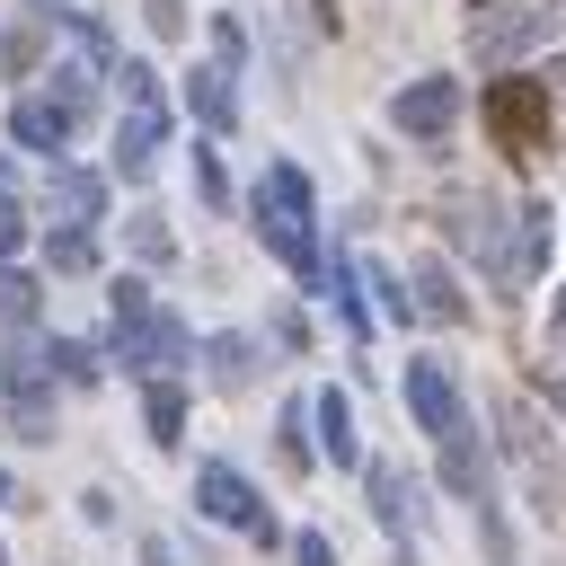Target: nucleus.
I'll return each mask as SVG.
<instances>
[{
  "label": "nucleus",
  "instance_id": "nucleus-1",
  "mask_svg": "<svg viewBox=\"0 0 566 566\" xmlns=\"http://www.w3.org/2000/svg\"><path fill=\"white\" fill-rule=\"evenodd\" d=\"M486 424H495V442H504V460L522 469V486H531V504H539V522H566V478H557V451H548V433H539V416L513 398V389H495L486 398Z\"/></svg>",
  "mask_w": 566,
  "mask_h": 566
},
{
  "label": "nucleus",
  "instance_id": "nucleus-2",
  "mask_svg": "<svg viewBox=\"0 0 566 566\" xmlns=\"http://www.w3.org/2000/svg\"><path fill=\"white\" fill-rule=\"evenodd\" d=\"M256 230H265V248L301 274V283H318V230H310V177L283 159V168H265V186H256Z\"/></svg>",
  "mask_w": 566,
  "mask_h": 566
},
{
  "label": "nucleus",
  "instance_id": "nucleus-3",
  "mask_svg": "<svg viewBox=\"0 0 566 566\" xmlns=\"http://www.w3.org/2000/svg\"><path fill=\"white\" fill-rule=\"evenodd\" d=\"M548 115H557V106H548V88H539V80H522V71L486 88V142H495L504 159H531V150L548 142Z\"/></svg>",
  "mask_w": 566,
  "mask_h": 566
},
{
  "label": "nucleus",
  "instance_id": "nucleus-4",
  "mask_svg": "<svg viewBox=\"0 0 566 566\" xmlns=\"http://www.w3.org/2000/svg\"><path fill=\"white\" fill-rule=\"evenodd\" d=\"M495 221H504V212H495L478 186H451V195H442V230H451V239H460V248H469L495 283H522V248H513Z\"/></svg>",
  "mask_w": 566,
  "mask_h": 566
},
{
  "label": "nucleus",
  "instance_id": "nucleus-5",
  "mask_svg": "<svg viewBox=\"0 0 566 566\" xmlns=\"http://www.w3.org/2000/svg\"><path fill=\"white\" fill-rule=\"evenodd\" d=\"M195 504L212 513V522H230V531H248V539H274V522H265V504H256V486L230 469V460H203L195 469Z\"/></svg>",
  "mask_w": 566,
  "mask_h": 566
},
{
  "label": "nucleus",
  "instance_id": "nucleus-6",
  "mask_svg": "<svg viewBox=\"0 0 566 566\" xmlns=\"http://www.w3.org/2000/svg\"><path fill=\"white\" fill-rule=\"evenodd\" d=\"M548 0H513V9H486L478 18V62H513V53H531L539 35H548Z\"/></svg>",
  "mask_w": 566,
  "mask_h": 566
},
{
  "label": "nucleus",
  "instance_id": "nucleus-7",
  "mask_svg": "<svg viewBox=\"0 0 566 566\" xmlns=\"http://www.w3.org/2000/svg\"><path fill=\"white\" fill-rule=\"evenodd\" d=\"M389 115H398V133H416V142H451V124H460V88H451V80H407Z\"/></svg>",
  "mask_w": 566,
  "mask_h": 566
},
{
  "label": "nucleus",
  "instance_id": "nucleus-8",
  "mask_svg": "<svg viewBox=\"0 0 566 566\" xmlns=\"http://www.w3.org/2000/svg\"><path fill=\"white\" fill-rule=\"evenodd\" d=\"M433 442H442V478H451V495H460V504H478V513H495V504H486V495H495V478H486L478 424L460 416V424H451V433H433Z\"/></svg>",
  "mask_w": 566,
  "mask_h": 566
},
{
  "label": "nucleus",
  "instance_id": "nucleus-9",
  "mask_svg": "<svg viewBox=\"0 0 566 566\" xmlns=\"http://www.w3.org/2000/svg\"><path fill=\"white\" fill-rule=\"evenodd\" d=\"M159 142H168V106H159V97H124V124H115V168H124V177H142V168L159 159Z\"/></svg>",
  "mask_w": 566,
  "mask_h": 566
},
{
  "label": "nucleus",
  "instance_id": "nucleus-10",
  "mask_svg": "<svg viewBox=\"0 0 566 566\" xmlns=\"http://www.w3.org/2000/svg\"><path fill=\"white\" fill-rule=\"evenodd\" d=\"M407 407H416V424L424 433H451L469 407H460V380L442 371V363H407Z\"/></svg>",
  "mask_w": 566,
  "mask_h": 566
},
{
  "label": "nucleus",
  "instance_id": "nucleus-11",
  "mask_svg": "<svg viewBox=\"0 0 566 566\" xmlns=\"http://www.w3.org/2000/svg\"><path fill=\"white\" fill-rule=\"evenodd\" d=\"M44 203H53V221H62V230H88V221L106 212V177H97V168H53Z\"/></svg>",
  "mask_w": 566,
  "mask_h": 566
},
{
  "label": "nucleus",
  "instance_id": "nucleus-12",
  "mask_svg": "<svg viewBox=\"0 0 566 566\" xmlns=\"http://www.w3.org/2000/svg\"><path fill=\"white\" fill-rule=\"evenodd\" d=\"M71 124H80V115H71L62 97H18V106H9V133H18L27 150H62Z\"/></svg>",
  "mask_w": 566,
  "mask_h": 566
},
{
  "label": "nucleus",
  "instance_id": "nucleus-13",
  "mask_svg": "<svg viewBox=\"0 0 566 566\" xmlns=\"http://www.w3.org/2000/svg\"><path fill=\"white\" fill-rule=\"evenodd\" d=\"M363 486H371V513H380L398 539H416V478H407V469H389V460H371V469H363Z\"/></svg>",
  "mask_w": 566,
  "mask_h": 566
},
{
  "label": "nucleus",
  "instance_id": "nucleus-14",
  "mask_svg": "<svg viewBox=\"0 0 566 566\" xmlns=\"http://www.w3.org/2000/svg\"><path fill=\"white\" fill-rule=\"evenodd\" d=\"M186 106H195V124H203V133H230V124H239V88H230V62L195 71V80H186Z\"/></svg>",
  "mask_w": 566,
  "mask_h": 566
},
{
  "label": "nucleus",
  "instance_id": "nucleus-15",
  "mask_svg": "<svg viewBox=\"0 0 566 566\" xmlns=\"http://www.w3.org/2000/svg\"><path fill=\"white\" fill-rule=\"evenodd\" d=\"M416 310H424V318H442V327H469V292L451 283V265H442V256H416Z\"/></svg>",
  "mask_w": 566,
  "mask_h": 566
},
{
  "label": "nucleus",
  "instance_id": "nucleus-16",
  "mask_svg": "<svg viewBox=\"0 0 566 566\" xmlns=\"http://www.w3.org/2000/svg\"><path fill=\"white\" fill-rule=\"evenodd\" d=\"M310 424H318V451H327L336 469H354V460H363V442H354V407H345V389H318V398H310Z\"/></svg>",
  "mask_w": 566,
  "mask_h": 566
},
{
  "label": "nucleus",
  "instance_id": "nucleus-17",
  "mask_svg": "<svg viewBox=\"0 0 566 566\" xmlns=\"http://www.w3.org/2000/svg\"><path fill=\"white\" fill-rule=\"evenodd\" d=\"M142 416H150V442L168 451V442L186 433V389H177V380H150V389H142Z\"/></svg>",
  "mask_w": 566,
  "mask_h": 566
},
{
  "label": "nucleus",
  "instance_id": "nucleus-18",
  "mask_svg": "<svg viewBox=\"0 0 566 566\" xmlns=\"http://www.w3.org/2000/svg\"><path fill=\"white\" fill-rule=\"evenodd\" d=\"M203 363H212V380H221V389H248V380H256V345H248V336H212V345H203Z\"/></svg>",
  "mask_w": 566,
  "mask_h": 566
},
{
  "label": "nucleus",
  "instance_id": "nucleus-19",
  "mask_svg": "<svg viewBox=\"0 0 566 566\" xmlns=\"http://www.w3.org/2000/svg\"><path fill=\"white\" fill-rule=\"evenodd\" d=\"M133 256H150V265H168V256H177V239H168V221H159V212H133Z\"/></svg>",
  "mask_w": 566,
  "mask_h": 566
},
{
  "label": "nucleus",
  "instance_id": "nucleus-20",
  "mask_svg": "<svg viewBox=\"0 0 566 566\" xmlns=\"http://www.w3.org/2000/svg\"><path fill=\"white\" fill-rule=\"evenodd\" d=\"M44 256H53L62 274H88V265H97V239H88V230H53V248H44Z\"/></svg>",
  "mask_w": 566,
  "mask_h": 566
},
{
  "label": "nucleus",
  "instance_id": "nucleus-21",
  "mask_svg": "<svg viewBox=\"0 0 566 566\" xmlns=\"http://www.w3.org/2000/svg\"><path fill=\"white\" fill-rule=\"evenodd\" d=\"M0 318H35V274L0 265Z\"/></svg>",
  "mask_w": 566,
  "mask_h": 566
},
{
  "label": "nucleus",
  "instance_id": "nucleus-22",
  "mask_svg": "<svg viewBox=\"0 0 566 566\" xmlns=\"http://www.w3.org/2000/svg\"><path fill=\"white\" fill-rule=\"evenodd\" d=\"M53 371H62V380H97V345L62 336V345H53Z\"/></svg>",
  "mask_w": 566,
  "mask_h": 566
},
{
  "label": "nucleus",
  "instance_id": "nucleus-23",
  "mask_svg": "<svg viewBox=\"0 0 566 566\" xmlns=\"http://www.w3.org/2000/svg\"><path fill=\"white\" fill-rule=\"evenodd\" d=\"M283 460H292V469H310V460H318V442L301 433V398L283 407Z\"/></svg>",
  "mask_w": 566,
  "mask_h": 566
},
{
  "label": "nucleus",
  "instance_id": "nucleus-24",
  "mask_svg": "<svg viewBox=\"0 0 566 566\" xmlns=\"http://www.w3.org/2000/svg\"><path fill=\"white\" fill-rule=\"evenodd\" d=\"M142 18H150V35H159V44H177V35H186V0H142Z\"/></svg>",
  "mask_w": 566,
  "mask_h": 566
},
{
  "label": "nucleus",
  "instance_id": "nucleus-25",
  "mask_svg": "<svg viewBox=\"0 0 566 566\" xmlns=\"http://www.w3.org/2000/svg\"><path fill=\"white\" fill-rule=\"evenodd\" d=\"M531 380H539V398L566 416V354H539V363H531Z\"/></svg>",
  "mask_w": 566,
  "mask_h": 566
},
{
  "label": "nucleus",
  "instance_id": "nucleus-26",
  "mask_svg": "<svg viewBox=\"0 0 566 566\" xmlns=\"http://www.w3.org/2000/svg\"><path fill=\"white\" fill-rule=\"evenodd\" d=\"M35 53H44V35H35V27H18V35L0 44V62H9V71H35Z\"/></svg>",
  "mask_w": 566,
  "mask_h": 566
},
{
  "label": "nucleus",
  "instance_id": "nucleus-27",
  "mask_svg": "<svg viewBox=\"0 0 566 566\" xmlns=\"http://www.w3.org/2000/svg\"><path fill=\"white\" fill-rule=\"evenodd\" d=\"M195 186H203V203H230V177H221V159H212V150L195 159Z\"/></svg>",
  "mask_w": 566,
  "mask_h": 566
},
{
  "label": "nucleus",
  "instance_id": "nucleus-28",
  "mask_svg": "<svg viewBox=\"0 0 566 566\" xmlns=\"http://www.w3.org/2000/svg\"><path fill=\"white\" fill-rule=\"evenodd\" d=\"M18 239H27V221H18V203H9V195H0V265H9V256H18Z\"/></svg>",
  "mask_w": 566,
  "mask_h": 566
},
{
  "label": "nucleus",
  "instance_id": "nucleus-29",
  "mask_svg": "<svg viewBox=\"0 0 566 566\" xmlns=\"http://www.w3.org/2000/svg\"><path fill=\"white\" fill-rule=\"evenodd\" d=\"M292 9H301V18L318 27V35H336V27H345V18H336V0H292Z\"/></svg>",
  "mask_w": 566,
  "mask_h": 566
},
{
  "label": "nucleus",
  "instance_id": "nucleus-30",
  "mask_svg": "<svg viewBox=\"0 0 566 566\" xmlns=\"http://www.w3.org/2000/svg\"><path fill=\"white\" fill-rule=\"evenodd\" d=\"M292 557H301V566H336V548H327L318 531H301V548H292Z\"/></svg>",
  "mask_w": 566,
  "mask_h": 566
},
{
  "label": "nucleus",
  "instance_id": "nucleus-31",
  "mask_svg": "<svg viewBox=\"0 0 566 566\" xmlns=\"http://www.w3.org/2000/svg\"><path fill=\"white\" fill-rule=\"evenodd\" d=\"M539 88H548V106H557V115H566V53H557V62H548V71H539Z\"/></svg>",
  "mask_w": 566,
  "mask_h": 566
},
{
  "label": "nucleus",
  "instance_id": "nucleus-32",
  "mask_svg": "<svg viewBox=\"0 0 566 566\" xmlns=\"http://www.w3.org/2000/svg\"><path fill=\"white\" fill-rule=\"evenodd\" d=\"M557 336H566V301H557Z\"/></svg>",
  "mask_w": 566,
  "mask_h": 566
},
{
  "label": "nucleus",
  "instance_id": "nucleus-33",
  "mask_svg": "<svg viewBox=\"0 0 566 566\" xmlns=\"http://www.w3.org/2000/svg\"><path fill=\"white\" fill-rule=\"evenodd\" d=\"M0 504H9V469H0Z\"/></svg>",
  "mask_w": 566,
  "mask_h": 566
},
{
  "label": "nucleus",
  "instance_id": "nucleus-34",
  "mask_svg": "<svg viewBox=\"0 0 566 566\" xmlns=\"http://www.w3.org/2000/svg\"><path fill=\"white\" fill-rule=\"evenodd\" d=\"M469 9H495V0H469Z\"/></svg>",
  "mask_w": 566,
  "mask_h": 566
}]
</instances>
